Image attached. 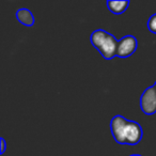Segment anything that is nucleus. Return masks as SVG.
<instances>
[{"instance_id":"39448f33","label":"nucleus","mask_w":156,"mask_h":156,"mask_svg":"<svg viewBox=\"0 0 156 156\" xmlns=\"http://www.w3.org/2000/svg\"><path fill=\"white\" fill-rule=\"evenodd\" d=\"M143 136L142 127L139 123L135 121H128V125L126 128L125 134V141L126 144L128 145H135L138 144L141 141Z\"/></svg>"},{"instance_id":"0eeeda50","label":"nucleus","mask_w":156,"mask_h":156,"mask_svg":"<svg viewBox=\"0 0 156 156\" xmlns=\"http://www.w3.org/2000/svg\"><path fill=\"white\" fill-rule=\"evenodd\" d=\"M129 5L128 0H120V1H115V0H108L107 1V8L113 14H122L127 10Z\"/></svg>"},{"instance_id":"6e6552de","label":"nucleus","mask_w":156,"mask_h":156,"mask_svg":"<svg viewBox=\"0 0 156 156\" xmlns=\"http://www.w3.org/2000/svg\"><path fill=\"white\" fill-rule=\"evenodd\" d=\"M147 29L150 30V32L156 33V13H154L153 15H151V17L149 18V22H147Z\"/></svg>"},{"instance_id":"f03ea898","label":"nucleus","mask_w":156,"mask_h":156,"mask_svg":"<svg viewBox=\"0 0 156 156\" xmlns=\"http://www.w3.org/2000/svg\"><path fill=\"white\" fill-rule=\"evenodd\" d=\"M140 108L144 115H152L156 113V90L153 86L147 88L141 94Z\"/></svg>"},{"instance_id":"7ed1b4c3","label":"nucleus","mask_w":156,"mask_h":156,"mask_svg":"<svg viewBox=\"0 0 156 156\" xmlns=\"http://www.w3.org/2000/svg\"><path fill=\"white\" fill-rule=\"evenodd\" d=\"M137 47H138V41L136 37L134 35H125L119 41L117 57L128 58L136 51Z\"/></svg>"},{"instance_id":"20e7f679","label":"nucleus","mask_w":156,"mask_h":156,"mask_svg":"<svg viewBox=\"0 0 156 156\" xmlns=\"http://www.w3.org/2000/svg\"><path fill=\"white\" fill-rule=\"evenodd\" d=\"M118 44H119V41L115 39V35L107 32L102 45L100 46L98 50L106 60H111L115 57H117Z\"/></svg>"},{"instance_id":"f257e3e1","label":"nucleus","mask_w":156,"mask_h":156,"mask_svg":"<svg viewBox=\"0 0 156 156\" xmlns=\"http://www.w3.org/2000/svg\"><path fill=\"white\" fill-rule=\"evenodd\" d=\"M128 121L129 120L125 119L123 115H117L111 119L110 121V130L111 134L113 136V139L115 142L119 144H126L125 141V134H126V128L128 125Z\"/></svg>"},{"instance_id":"9d476101","label":"nucleus","mask_w":156,"mask_h":156,"mask_svg":"<svg viewBox=\"0 0 156 156\" xmlns=\"http://www.w3.org/2000/svg\"><path fill=\"white\" fill-rule=\"evenodd\" d=\"M129 156H141V155H139V154H133V155H129Z\"/></svg>"},{"instance_id":"9b49d317","label":"nucleus","mask_w":156,"mask_h":156,"mask_svg":"<svg viewBox=\"0 0 156 156\" xmlns=\"http://www.w3.org/2000/svg\"><path fill=\"white\" fill-rule=\"evenodd\" d=\"M153 87L155 88V90H156V83H154V85H153Z\"/></svg>"},{"instance_id":"1a4fd4ad","label":"nucleus","mask_w":156,"mask_h":156,"mask_svg":"<svg viewBox=\"0 0 156 156\" xmlns=\"http://www.w3.org/2000/svg\"><path fill=\"white\" fill-rule=\"evenodd\" d=\"M0 142H1V150H0V154L2 155V154H5V149H7V142H5V138H0Z\"/></svg>"},{"instance_id":"423d86ee","label":"nucleus","mask_w":156,"mask_h":156,"mask_svg":"<svg viewBox=\"0 0 156 156\" xmlns=\"http://www.w3.org/2000/svg\"><path fill=\"white\" fill-rule=\"evenodd\" d=\"M15 15H16V20L22 25H24V26L31 27L34 25V16H33L32 12L30 10L22 8V9L17 10Z\"/></svg>"}]
</instances>
